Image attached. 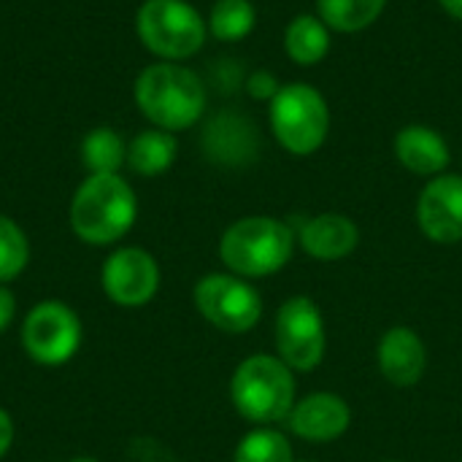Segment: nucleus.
<instances>
[{"label":"nucleus","instance_id":"7ed1b4c3","mask_svg":"<svg viewBox=\"0 0 462 462\" xmlns=\"http://www.w3.org/2000/svg\"><path fill=\"white\" fill-rule=\"evenodd\" d=\"M295 249V233L273 217H244L219 238V260L241 279L279 273Z\"/></svg>","mask_w":462,"mask_h":462},{"label":"nucleus","instance_id":"dca6fc26","mask_svg":"<svg viewBox=\"0 0 462 462\" xmlns=\"http://www.w3.org/2000/svg\"><path fill=\"white\" fill-rule=\"evenodd\" d=\"M300 246L317 260H341L360 244L357 225L344 214H319L300 225Z\"/></svg>","mask_w":462,"mask_h":462},{"label":"nucleus","instance_id":"9b49d317","mask_svg":"<svg viewBox=\"0 0 462 462\" xmlns=\"http://www.w3.org/2000/svg\"><path fill=\"white\" fill-rule=\"evenodd\" d=\"M417 222L436 244L462 241V176L441 173L425 184L417 200Z\"/></svg>","mask_w":462,"mask_h":462},{"label":"nucleus","instance_id":"f257e3e1","mask_svg":"<svg viewBox=\"0 0 462 462\" xmlns=\"http://www.w3.org/2000/svg\"><path fill=\"white\" fill-rule=\"evenodd\" d=\"M138 217L133 187L119 173H89L70 200V227L89 246L122 241Z\"/></svg>","mask_w":462,"mask_h":462},{"label":"nucleus","instance_id":"a878e982","mask_svg":"<svg viewBox=\"0 0 462 462\" xmlns=\"http://www.w3.org/2000/svg\"><path fill=\"white\" fill-rule=\"evenodd\" d=\"M14 436H16V430H14L11 414H8L5 409H0V460L8 455V449H11V444H14Z\"/></svg>","mask_w":462,"mask_h":462},{"label":"nucleus","instance_id":"423d86ee","mask_svg":"<svg viewBox=\"0 0 462 462\" xmlns=\"http://www.w3.org/2000/svg\"><path fill=\"white\" fill-rule=\"evenodd\" d=\"M135 30L141 43L165 62L198 54L208 35L206 19L187 0H143Z\"/></svg>","mask_w":462,"mask_h":462},{"label":"nucleus","instance_id":"20e7f679","mask_svg":"<svg viewBox=\"0 0 462 462\" xmlns=\"http://www.w3.org/2000/svg\"><path fill=\"white\" fill-rule=\"evenodd\" d=\"M230 398L236 411L252 425L271 428L276 422H287L295 406L292 368L279 357L252 355L236 368L230 379Z\"/></svg>","mask_w":462,"mask_h":462},{"label":"nucleus","instance_id":"a211bd4d","mask_svg":"<svg viewBox=\"0 0 462 462\" xmlns=\"http://www.w3.org/2000/svg\"><path fill=\"white\" fill-rule=\"evenodd\" d=\"M176 160V138L168 130H143L127 146V165L138 176H160Z\"/></svg>","mask_w":462,"mask_h":462},{"label":"nucleus","instance_id":"5701e85b","mask_svg":"<svg viewBox=\"0 0 462 462\" xmlns=\"http://www.w3.org/2000/svg\"><path fill=\"white\" fill-rule=\"evenodd\" d=\"M30 263V241L24 230L5 214H0V284L14 282Z\"/></svg>","mask_w":462,"mask_h":462},{"label":"nucleus","instance_id":"0eeeda50","mask_svg":"<svg viewBox=\"0 0 462 462\" xmlns=\"http://www.w3.org/2000/svg\"><path fill=\"white\" fill-rule=\"evenodd\" d=\"M84 341L79 314L62 300H41L22 319V346L38 365L57 368L76 357Z\"/></svg>","mask_w":462,"mask_h":462},{"label":"nucleus","instance_id":"412c9836","mask_svg":"<svg viewBox=\"0 0 462 462\" xmlns=\"http://www.w3.org/2000/svg\"><path fill=\"white\" fill-rule=\"evenodd\" d=\"M254 22H257V11L252 0H217L211 5L206 24L217 41L236 43L254 30Z\"/></svg>","mask_w":462,"mask_h":462},{"label":"nucleus","instance_id":"4be33fe9","mask_svg":"<svg viewBox=\"0 0 462 462\" xmlns=\"http://www.w3.org/2000/svg\"><path fill=\"white\" fill-rule=\"evenodd\" d=\"M233 462H295L290 441L273 428H257L241 439Z\"/></svg>","mask_w":462,"mask_h":462},{"label":"nucleus","instance_id":"cd10ccee","mask_svg":"<svg viewBox=\"0 0 462 462\" xmlns=\"http://www.w3.org/2000/svg\"><path fill=\"white\" fill-rule=\"evenodd\" d=\"M68 462H97V460H95V457H84V455H81V457H73V460H68Z\"/></svg>","mask_w":462,"mask_h":462},{"label":"nucleus","instance_id":"f8f14e48","mask_svg":"<svg viewBox=\"0 0 462 462\" xmlns=\"http://www.w3.org/2000/svg\"><path fill=\"white\" fill-rule=\"evenodd\" d=\"M200 143H203L206 157L217 165H225V168L249 165L260 149V138H257L252 119H246L236 111L217 114L206 125Z\"/></svg>","mask_w":462,"mask_h":462},{"label":"nucleus","instance_id":"393cba45","mask_svg":"<svg viewBox=\"0 0 462 462\" xmlns=\"http://www.w3.org/2000/svg\"><path fill=\"white\" fill-rule=\"evenodd\" d=\"M14 317H16V298L5 284H0V336L11 328Z\"/></svg>","mask_w":462,"mask_h":462},{"label":"nucleus","instance_id":"bb28decb","mask_svg":"<svg viewBox=\"0 0 462 462\" xmlns=\"http://www.w3.org/2000/svg\"><path fill=\"white\" fill-rule=\"evenodd\" d=\"M439 5H441L452 19L462 22V0H439Z\"/></svg>","mask_w":462,"mask_h":462},{"label":"nucleus","instance_id":"aec40b11","mask_svg":"<svg viewBox=\"0 0 462 462\" xmlns=\"http://www.w3.org/2000/svg\"><path fill=\"white\" fill-rule=\"evenodd\" d=\"M81 162L89 173H119L127 162V146L111 127H95L81 141Z\"/></svg>","mask_w":462,"mask_h":462},{"label":"nucleus","instance_id":"39448f33","mask_svg":"<svg viewBox=\"0 0 462 462\" xmlns=\"http://www.w3.org/2000/svg\"><path fill=\"white\" fill-rule=\"evenodd\" d=\"M268 119L279 146L295 157H309L322 149L330 133V106L325 95L306 81L282 84L268 106Z\"/></svg>","mask_w":462,"mask_h":462},{"label":"nucleus","instance_id":"6ab92c4d","mask_svg":"<svg viewBox=\"0 0 462 462\" xmlns=\"http://www.w3.org/2000/svg\"><path fill=\"white\" fill-rule=\"evenodd\" d=\"M387 0H317V16L336 32H360L371 27Z\"/></svg>","mask_w":462,"mask_h":462},{"label":"nucleus","instance_id":"b1692460","mask_svg":"<svg viewBox=\"0 0 462 462\" xmlns=\"http://www.w3.org/2000/svg\"><path fill=\"white\" fill-rule=\"evenodd\" d=\"M282 89V84H279V79L273 76V73H268V70H254V73H249L246 76V92L254 97V100H273L276 97V92Z\"/></svg>","mask_w":462,"mask_h":462},{"label":"nucleus","instance_id":"1a4fd4ad","mask_svg":"<svg viewBox=\"0 0 462 462\" xmlns=\"http://www.w3.org/2000/svg\"><path fill=\"white\" fill-rule=\"evenodd\" d=\"M325 322L311 298H290L276 314V349L292 371H314L325 357Z\"/></svg>","mask_w":462,"mask_h":462},{"label":"nucleus","instance_id":"9d476101","mask_svg":"<svg viewBox=\"0 0 462 462\" xmlns=\"http://www.w3.org/2000/svg\"><path fill=\"white\" fill-rule=\"evenodd\" d=\"M100 287L116 306H146L160 290V265L141 246H119L100 268Z\"/></svg>","mask_w":462,"mask_h":462},{"label":"nucleus","instance_id":"4468645a","mask_svg":"<svg viewBox=\"0 0 462 462\" xmlns=\"http://www.w3.org/2000/svg\"><path fill=\"white\" fill-rule=\"evenodd\" d=\"M379 371L395 387H414L428 365V352L422 338L411 328H390L379 341Z\"/></svg>","mask_w":462,"mask_h":462},{"label":"nucleus","instance_id":"ddd939ff","mask_svg":"<svg viewBox=\"0 0 462 462\" xmlns=\"http://www.w3.org/2000/svg\"><path fill=\"white\" fill-rule=\"evenodd\" d=\"M290 430L311 444H328L341 439L352 425V409L333 393H314L298 401L287 417Z\"/></svg>","mask_w":462,"mask_h":462},{"label":"nucleus","instance_id":"6e6552de","mask_svg":"<svg viewBox=\"0 0 462 462\" xmlns=\"http://www.w3.org/2000/svg\"><path fill=\"white\" fill-rule=\"evenodd\" d=\"M195 309L206 322H211L222 333H246L263 317V298L260 292L236 273H208L203 276L195 290Z\"/></svg>","mask_w":462,"mask_h":462},{"label":"nucleus","instance_id":"f03ea898","mask_svg":"<svg viewBox=\"0 0 462 462\" xmlns=\"http://www.w3.org/2000/svg\"><path fill=\"white\" fill-rule=\"evenodd\" d=\"M135 103L160 130L179 133L206 111V87L200 76L179 62H154L135 79Z\"/></svg>","mask_w":462,"mask_h":462},{"label":"nucleus","instance_id":"2eb2a0df","mask_svg":"<svg viewBox=\"0 0 462 462\" xmlns=\"http://www.w3.org/2000/svg\"><path fill=\"white\" fill-rule=\"evenodd\" d=\"M395 157L398 162L414 173V176H425V179H436L447 171L452 154H449V143L444 141L441 133H436L428 125H406L398 135H395Z\"/></svg>","mask_w":462,"mask_h":462},{"label":"nucleus","instance_id":"f3484780","mask_svg":"<svg viewBox=\"0 0 462 462\" xmlns=\"http://www.w3.org/2000/svg\"><path fill=\"white\" fill-rule=\"evenodd\" d=\"M284 51L300 68L322 62L330 51V27L314 14H298L284 30Z\"/></svg>","mask_w":462,"mask_h":462}]
</instances>
